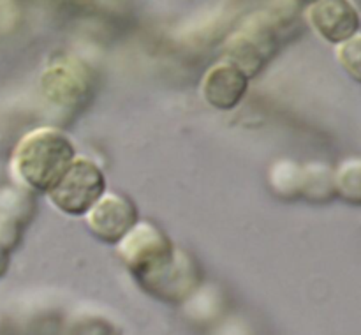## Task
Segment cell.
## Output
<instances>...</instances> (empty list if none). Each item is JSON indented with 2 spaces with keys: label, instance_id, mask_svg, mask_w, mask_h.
I'll return each mask as SVG.
<instances>
[{
  "label": "cell",
  "instance_id": "cell-1",
  "mask_svg": "<svg viewBox=\"0 0 361 335\" xmlns=\"http://www.w3.org/2000/svg\"><path fill=\"white\" fill-rule=\"evenodd\" d=\"M116 254L136 281L164 298L189 295L196 288L197 268L185 250L175 247L164 229L152 221H137L116 243Z\"/></svg>",
  "mask_w": 361,
  "mask_h": 335
},
{
  "label": "cell",
  "instance_id": "cell-2",
  "mask_svg": "<svg viewBox=\"0 0 361 335\" xmlns=\"http://www.w3.org/2000/svg\"><path fill=\"white\" fill-rule=\"evenodd\" d=\"M76 159V148L63 130L51 126L28 130L16 143L11 157L13 175L21 185L48 194Z\"/></svg>",
  "mask_w": 361,
  "mask_h": 335
},
{
  "label": "cell",
  "instance_id": "cell-3",
  "mask_svg": "<svg viewBox=\"0 0 361 335\" xmlns=\"http://www.w3.org/2000/svg\"><path fill=\"white\" fill-rule=\"evenodd\" d=\"M104 193L106 176L101 166L90 157L76 155L66 175L46 196L62 214L69 217H85Z\"/></svg>",
  "mask_w": 361,
  "mask_h": 335
},
{
  "label": "cell",
  "instance_id": "cell-4",
  "mask_svg": "<svg viewBox=\"0 0 361 335\" xmlns=\"http://www.w3.org/2000/svg\"><path fill=\"white\" fill-rule=\"evenodd\" d=\"M279 49L275 25L267 18H254L228 39L224 60L235 63L249 78L257 76Z\"/></svg>",
  "mask_w": 361,
  "mask_h": 335
},
{
  "label": "cell",
  "instance_id": "cell-5",
  "mask_svg": "<svg viewBox=\"0 0 361 335\" xmlns=\"http://www.w3.org/2000/svg\"><path fill=\"white\" fill-rule=\"evenodd\" d=\"M137 221L140 212L136 203L118 190H106L85 214L88 231L94 238L108 245H116Z\"/></svg>",
  "mask_w": 361,
  "mask_h": 335
},
{
  "label": "cell",
  "instance_id": "cell-6",
  "mask_svg": "<svg viewBox=\"0 0 361 335\" xmlns=\"http://www.w3.org/2000/svg\"><path fill=\"white\" fill-rule=\"evenodd\" d=\"M307 21L323 41L334 46L358 34L361 25L353 0H317L307 7Z\"/></svg>",
  "mask_w": 361,
  "mask_h": 335
},
{
  "label": "cell",
  "instance_id": "cell-7",
  "mask_svg": "<svg viewBox=\"0 0 361 335\" xmlns=\"http://www.w3.org/2000/svg\"><path fill=\"white\" fill-rule=\"evenodd\" d=\"M250 78L235 63L222 59L204 73L200 92L203 101L217 111H231L245 99Z\"/></svg>",
  "mask_w": 361,
  "mask_h": 335
},
{
  "label": "cell",
  "instance_id": "cell-8",
  "mask_svg": "<svg viewBox=\"0 0 361 335\" xmlns=\"http://www.w3.org/2000/svg\"><path fill=\"white\" fill-rule=\"evenodd\" d=\"M41 88L53 104L74 106L88 95L90 73L81 62L62 59L46 67L41 74Z\"/></svg>",
  "mask_w": 361,
  "mask_h": 335
},
{
  "label": "cell",
  "instance_id": "cell-9",
  "mask_svg": "<svg viewBox=\"0 0 361 335\" xmlns=\"http://www.w3.org/2000/svg\"><path fill=\"white\" fill-rule=\"evenodd\" d=\"M298 197L317 205L328 203L337 197L334 185V168L324 162H310V164L300 166Z\"/></svg>",
  "mask_w": 361,
  "mask_h": 335
},
{
  "label": "cell",
  "instance_id": "cell-10",
  "mask_svg": "<svg viewBox=\"0 0 361 335\" xmlns=\"http://www.w3.org/2000/svg\"><path fill=\"white\" fill-rule=\"evenodd\" d=\"M335 196L353 207H361V157L344 159L334 169Z\"/></svg>",
  "mask_w": 361,
  "mask_h": 335
},
{
  "label": "cell",
  "instance_id": "cell-11",
  "mask_svg": "<svg viewBox=\"0 0 361 335\" xmlns=\"http://www.w3.org/2000/svg\"><path fill=\"white\" fill-rule=\"evenodd\" d=\"M335 59L342 71L361 85V32L335 46Z\"/></svg>",
  "mask_w": 361,
  "mask_h": 335
},
{
  "label": "cell",
  "instance_id": "cell-12",
  "mask_svg": "<svg viewBox=\"0 0 361 335\" xmlns=\"http://www.w3.org/2000/svg\"><path fill=\"white\" fill-rule=\"evenodd\" d=\"M21 229H23L21 219L6 214V212H0V247L2 249L11 252L20 243Z\"/></svg>",
  "mask_w": 361,
  "mask_h": 335
},
{
  "label": "cell",
  "instance_id": "cell-13",
  "mask_svg": "<svg viewBox=\"0 0 361 335\" xmlns=\"http://www.w3.org/2000/svg\"><path fill=\"white\" fill-rule=\"evenodd\" d=\"M11 252H7L6 249H2L0 247V277H4L6 275V272L9 270V263H11Z\"/></svg>",
  "mask_w": 361,
  "mask_h": 335
},
{
  "label": "cell",
  "instance_id": "cell-14",
  "mask_svg": "<svg viewBox=\"0 0 361 335\" xmlns=\"http://www.w3.org/2000/svg\"><path fill=\"white\" fill-rule=\"evenodd\" d=\"M296 2H298V4H303V6H307V7H309L310 4L317 2V0H296Z\"/></svg>",
  "mask_w": 361,
  "mask_h": 335
}]
</instances>
